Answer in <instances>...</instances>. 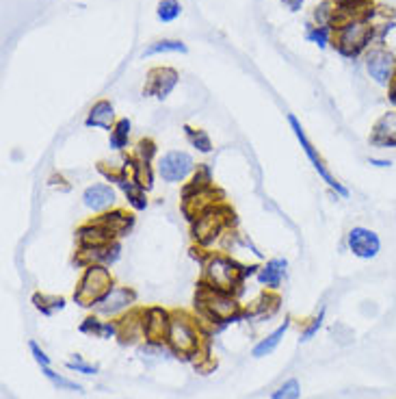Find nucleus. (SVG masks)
Listing matches in <instances>:
<instances>
[{"instance_id": "1", "label": "nucleus", "mask_w": 396, "mask_h": 399, "mask_svg": "<svg viewBox=\"0 0 396 399\" xmlns=\"http://www.w3.org/2000/svg\"><path fill=\"white\" fill-rule=\"evenodd\" d=\"M193 256L197 258V262L202 265V282L219 289V291H228L234 295H241L245 282L249 276H255L258 265H241L232 254L228 252H212V250H204L193 245Z\"/></svg>"}, {"instance_id": "2", "label": "nucleus", "mask_w": 396, "mask_h": 399, "mask_svg": "<svg viewBox=\"0 0 396 399\" xmlns=\"http://www.w3.org/2000/svg\"><path fill=\"white\" fill-rule=\"evenodd\" d=\"M195 313L202 326H228L238 319H245V306L241 304L238 295L219 291L199 280L195 291Z\"/></svg>"}, {"instance_id": "3", "label": "nucleus", "mask_w": 396, "mask_h": 399, "mask_svg": "<svg viewBox=\"0 0 396 399\" xmlns=\"http://www.w3.org/2000/svg\"><path fill=\"white\" fill-rule=\"evenodd\" d=\"M165 345L173 356H182V358L206 356L204 353L206 328L197 317L187 313V310H173Z\"/></svg>"}, {"instance_id": "4", "label": "nucleus", "mask_w": 396, "mask_h": 399, "mask_svg": "<svg viewBox=\"0 0 396 399\" xmlns=\"http://www.w3.org/2000/svg\"><path fill=\"white\" fill-rule=\"evenodd\" d=\"M234 226V211L226 204L219 202L216 206L204 211L191 221V239L193 245L210 250L216 241H221L228 230Z\"/></svg>"}, {"instance_id": "5", "label": "nucleus", "mask_w": 396, "mask_h": 399, "mask_svg": "<svg viewBox=\"0 0 396 399\" xmlns=\"http://www.w3.org/2000/svg\"><path fill=\"white\" fill-rule=\"evenodd\" d=\"M115 284L117 282L111 274V267H104V265H89V267L82 270V276L74 289L72 299L80 308H94Z\"/></svg>"}, {"instance_id": "6", "label": "nucleus", "mask_w": 396, "mask_h": 399, "mask_svg": "<svg viewBox=\"0 0 396 399\" xmlns=\"http://www.w3.org/2000/svg\"><path fill=\"white\" fill-rule=\"evenodd\" d=\"M334 48L342 57H360L375 41V24L370 20H351L334 31Z\"/></svg>"}, {"instance_id": "7", "label": "nucleus", "mask_w": 396, "mask_h": 399, "mask_svg": "<svg viewBox=\"0 0 396 399\" xmlns=\"http://www.w3.org/2000/svg\"><path fill=\"white\" fill-rule=\"evenodd\" d=\"M288 124H290V130H292V135L297 137V142H299V146H301V150L305 152V156H307V161L312 163V167H314V171L319 174V179L338 196V198H348L351 196V191L336 179V176L331 174V169L327 167V163H325V159L321 156V152H319V148L307 139V135H305V130H303V126H301V122L297 119V115H288Z\"/></svg>"}, {"instance_id": "8", "label": "nucleus", "mask_w": 396, "mask_h": 399, "mask_svg": "<svg viewBox=\"0 0 396 399\" xmlns=\"http://www.w3.org/2000/svg\"><path fill=\"white\" fill-rule=\"evenodd\" d=\"M154 167H156L158 179L169 185H180V183L191 181V176L197 169L193 154L187 150H167L165 154L156 159Z\"/></svg>"}, {"instance_id": "9", "label": "nucleus", "mask_w": 396, "mask_h": 399, "mask_svg": "<svg viewBox=\"0 0 396 399\" xmlns=\"http://www.w3.org/2000/svg\"><path fill=\"white\" fill-rule=\"evenodd\" d=\"M132 308H137V291L132 287H121L115 284L92 310L94 315L104 317V319H119Z\"/></svg>"}, {"instance_id": "10", "label": "nucleus", "mask_w": 396, "mask_h": 399, "mask_svg": "<svg viewBox=\"0 0 396 399\" xmlns=\"http://www.w3.org/2000/svg\"><path fill=\"white\" fill-rule=\"evenodd\" d=\"M171 313L173 310L165 308V306H145L141 308V321H143V336L145 343H154V345H163L169 332V324H171Z\"/></svg>"}, {"instance_id": "11", "label": "nucleus", "mask_w": 396, "mask_h": 399, "mask_svg": "<svg viewBox=\"0 0 396 399\" xmlns=\"http://www.w3.org/2000/svg\"><path fill=\"white\" fill-rule=\"evenodd\" d=\"M346 248L360 260H373L381 252V239L366 226H353L346 233Z\"/></svg>"}, {"instance_id": "12", "label": "nucleus", "mask_w": 396, "mask_h": 399, "mask_svg": "<svg viewBox=\"0 0 396 399\" xmlns=\"http://www.w3.org/2000/svg\"><path fill=\"white\" fill-rule=\"evenodd\" d=\"M366 72L368 76L381 85V87H390L394 76H396V57L394 53L377 46V48H370L366 53Z\"/></svg>"}, {"instance_id": "13", "label": "nucleus", "mask_w": 396, "mask_h": 399, "mask_svg": "<svg viewBox=\"0 0 396 399\" xmlns=\"http://www.w3.org/2000/svg\"><path fill=\"white\" fill-rule=\"evenodd\" d=\"M178 80H180L178 70L167 68V65L154 68L148 74V80H145V87H143V96H152V98L165 100L175 90V87H178Z\"/></svg>"}, {"instance_id": "14", "label": "nucleus", "mask_w": 396, "mask_h": 399, "mask_svg": "<svg viewBox=\"0 0 396 399\" xmlns=\"http://www.w3.org/2000/svg\"><path fill=\"white\" fill-rule=\"evenodd\" d=\"M121 256V243L113 241L106 245H98V248H78L76 252V265L78 267H89V265H104V267H111L115 265Z\"/></svg>"}, {"instance_id": "15", "label": "nucleus", "mask_w": 396, "mask_h": 399, "mask_svg": "<svg viewBox=\"0 0 396 399\" xmlns=\"http://www.w3.org/2000/svg\"><path fill=\"white\" fill-rule=\"evenodd\" d=\"M82 204L87 211L102 215L117 206V191L109 183H94L82 191Z\"/></svg>"}, {"instance_id": "16", "label": "nucleus", "mask_w": 396, "mask_h": 399, "mask_svg": "<svg viewBox=\"0 0 396 399\" xmlns=\"http://www.w3.org/2000/svg\"><path fill=\"white\" fill-rule=\"evenodd\" d=\"M286 270H288V260L286 258H269L258 267L255 282L264 291H280V287L286 280Z\"/></svg>"}, {"instance_id": "17", "label": "nucleus", "mask_w": 396, "mask_h": 399, "mask_svg": "<svg viewBox=\"0 0 396 399\" xmlns=\"http://www.w3.org/2000/svg\"><path fill=\"white\" fill-rule=\"evenodd\" d=\"M96 221H98V224H102L115 239H121V237H126L132 230V226H135V213L128 211V208L115 206V208L98 215Z\"/></svg>"}, {"instance_id": "18", "label": "nucleus", "mask_w": 396, "mask_h": 399, "mask_svg": "<svg viewBox=\"0 0 396 399\" xmlns=\"http://www.w3.org/2000/svg\"><path fill=\"white\" fill-rule=\"evenodd\" d=\"M282 297L277 291H264L258 299L245 306V319L247 321H267L280 310Z\"/></svg>"}, {"instance_id": "19", "label": "nucleus", "mask_w": 396, "mask_h": 399, "mask_svg": "<svg viewBox=\"0 0 396 399\" xmlns=\"http://www.w3.org/2000/svg\"><path fill=\"white\" fill-rule=\"evenodd\" d=\"M113 241H119V239H115L102 224H98L96 217L84 221V224H80L78 230H76L78 248H98V245H106V243H113Z\"/></svg>"}, {"instance_id": "20", "label": "nucleus", "mask_w": 396, "mask_h": 399, "mask_svg": "<svg viewBox=\"0 0 396 399\" xmlns=\"http://www.w3.org/2000/svg\"><path fill=\"white\" fill-rule=\"evenodd\" d=\"M78 330L87 336H94L100 341H109V339H119V319H104L98 315H87Z\"/></svg>"}, {"instance_id": "21", "label": "nucleus", "mask_w": 396, "mask_h": 399, "mask_svg": "<svg viewBox=\"0 0 396 399\" xmlns=\"http://www.w3.org/2000/svg\"><path fill=\"white\" fill-rule=\"evenodd\" d=\"M370 146L396 150V111H387L375 122L370 130Z\"/></svg>"}, {"instance_id": "22", "label": "nucleus", "mask_w": 396, "mask_h": 399, "mask_svg": "<svg viewBox=\"0 0 396 399\" xmlns=\"http://www.w3.org/2000/svg\"><path fill=\"white\" fill-rule=\"evenodd\" d=\"M117 115H115V107L111 100H98L89 113L84 117V126L87 128H102V130H113V126L117 124Z\"/></svg>"}, {"instance_id": "23", "label": "nucleus", "mask_w": 396, "mask_h": 399, "mask_svg": "<svg viewBox=\"0 0 396 399\" xmlns=\"http://www.w3.org/2000/svg\"><path fill=\"white\" fill-rule=\"evenodd\" d=\"M119 341L123 345H132L145 341L143 336V321H141V308H132L130 313L119 317Z\"/></svg>"}, {"instance_id": "24", "label": "nucleus", "mask_w": 396, "mask_h": 399, "mask_svg": "<svg viewBox=\"0 0 396 399\" xmlns=\"http://www.w3.org/2000/svg\"><path fill=\"white\" fill-rule=\"evenodd\" d=\"M290 326H292V319L290 317H286L273 332H269L264 339H260L255 345H253V349H251V356L253 358H264V356H271V353L280 347V343H282V339L286 336V332L290 330Z\"/></svg>"}, {"instance_id": "25", "label": "nucleus", "mask_w": 396, "mask_h": 399, "mask_svg": "<svg viewBox=\"0 0 396 399\" xmlns=\"http://www.w3.org/2000/svg\"><path fill=\"white\" fill-rule=\"evenodd\" d=\"M31 302H33V306L39 310V313H41L43 317H53V315L61 313V310L67 306V299H65V297H61V295H50V293H41V291L33 293Z\"/></svg>"}, {"instance_id": "26", "label": "nucleus", "mask_w": 396, "mask_h": 399, "mask_svg": "<svg viewBox=\"0 0 396 399\" xmlns=\"http://www.w3.org/2000/svg\"><path fill=\"white\" fill-rule=\"evenodd\" d=\"M130 135H132V122L128 117H119L113 130L109 132V148L113 152H123L130 148Z\"/></svg>"}, {"instance_id": "27", "label": "nucleus", "mask_w": 396, "mask_h": 399, "mask_svg": "<svg viewBox=\"0 0 396 399\" xmlns=\"http://www.w3.org/2000/svg\"><path fill=\"white\" fill-rule=\"evenodd\" d=\"M185 137L191 144V148H195L199 154H212L214 146H212V139H210V135H208L206 130L193 128V126L185 124Z\"/></svg>"}, {"instance_id": "28", "label": "nucleus", "mask_w": 396, "mask_h": 399, "mask_svg": "<svg viewBox=\"0 0 396 399\" xmlns=\"http://www.w3.org/2000/svg\"><path fill=\"white\" fill-rule=\"evenodd\" d=\"M187 50L189 48L185 46L180 39H156L143 50V59L145 57H154V55H167V53H182L185 55Z\"/></svg>"}, {"instance_id": "29", "label": "nucleus", "mask_w": 396, "mask_h": 399, "mask_svg": "<svg viewBox=\"0 0 396 399\" xmlns=\"http://www.w3.org/2000/svg\"><path fill=\"white\" fill-rule=\"evenodd\" d=\"M130 154L135 156L139 163L154 165V159H156V154H158V146H156V142H154V139L143 137V139H139V142L135 144V148H132V152H130Z\"/></svg>"}, {"instance_id": "30", "label": "nucleus", "mask_w": 396, "mask_h": 399, "mask_svg": "<svg viewBox=\"0 0 396 399\" xmlns=\"http://www.w3.org/2000/svg\"><path fill=\"white\" fill-rule=\"evenodd\" d=\"M325 315H327V308L323 306L314 317H310V319H307V321L303 324V328H301V332H299V343H307V341L314 339V336L319 334V330L323 328Z\"/></svg>"}, {"instance_id": "31", "label": "nucleus", "mask_w": 396, "mask_h": 399, "mask_svg": "<svg viewBox=\"0 0 396 399\" xmlns=\"http://www.w3.org/2000/svg\"><path fill=\"white\" fill-rule=\"evenodd\" d=\"M305 39L317 43L319 48H325L327 43H331L334 39V31L329 26H319V24H307L305 28Z\"/></svg>"}, {"instance_id": "32", "label": "nucleus", "mask_w": 396, "mask_h": 399, "mask_svg": "<svg viewBox=\"0 0 396 399\" xmlns=\"http://www.w3.org/2000/svg\"><path fill=\"white\" fill-rule=\"evenodd\" d=\"M65 369L67 371H74V373H80V376H96L100 373V365L96 363H87L80 353H72V356L65 361Z\"/></svg>"}, {"instance_id": "33", "label": "nucleus", "mask_w": 396, "mask_h": 399, "mask_svg": "<svg viewBox=\"0 0 396 399\" xmlns=\"http://www.w3.org/2000/svg\"><path fill=\"white\" fill-rule=\"evenodd\" d=\"M41 373L46 376V378L53 382V386H55V388H59V390H74V393H82V386H80L78 382H74V380H70V378H65V376L57 373L53 367H41Z\"/></svg>"}, {"instance_id": "34", "label": "nucleus", "mask_w": 396, "mask_h": 399, "mask_svg": "<svg viewBox=\"0 0 396 399\" xmlns=\"http://www.w3.org/2000/svg\"><path fill=\"white\" fill-rule=\"evenodd\" d=\"M180 14H182V7H180L178 0H160L158 7H156V18L165 24L175 22L180 18Z\"/></svg>"}, {"instance_id": "35", "label": "nucleus", "mask_w": 396, "mask_h": 399, "mask_svg": "<svg viewBox=\"0 0 396 399\" xmlns=\"http://www.w3.org/2000/svg\"><path fill=\"white\" fill-rule=\"evenodd\" d=\"M301 397V384L297 378H288L284 380L273 393H271V399H299Z\"/></svg>"}, {"instance_id": "36", "label": "nucleus", "mask_w": 396, "mask_h": 399, "mask_svg": "<svg viewBox=\"0 0 396 399\" xmlns=\"http://www.w3.org/2000/svg\"><path fill=\"white\" fill-rule=\"evenodd\" d=\"M28 349H31V356L35 358V363H37L39 367H50V365H53L50 356L39 347L37 341H28Z\"/></svg>"}, {"instance_id": "37", "label": "nucleus", "mask_w": 396, "mask_h": 399, "mask_svg": "<svg viewBox=\"0 0 396 399\" xmlns=\"http://www.w3.org/2000/svg\"><path fill=\"white\" fill-rule=\"evenodd\" d=\"M331 334L342 343V345H348V343H353V330H351L348 326H344V324H336L334 328H331Z\"/></svg>"}, {"instance_id": "38", "label": "nucleus", "mask_w": 396, "mask_h": 399, "mask_svg": "<svg viewBox=\"0 0 396 399\" xmlns=\"http://www.w3.org/2000/svg\"><path fill=\"white\" fill-rule=\"evenodd\" d=\"M368 163H370V165H375V167H379V169H385V167H390V165H392V161H390V159H375V156H370V159H368Z\"/></svg>"}, {"instance_id": "39", "label": "nucleus", "mask_w": 396, "mask_h": 399, "mask_svg": "<svg viewBox=\"0 0 396 399\" xmlns=\"http://www.w3.org/2000/svg\"><path fill=\"white\" fill-rule=\"evenodd\" d=\"M282 3L286 5V9L290 11H299L303 7V0H282Z\"/></svg>"}, {"instance_id": "40", "label": "nucleus", "mask_w": 396, "mask_h": 399, "mask_svg": "<svg viewBox=\"0 0 396 399\" xmlns=\"http://www.w3.org/2000/svg\"><path fill=\"white\" fill-rule=\"evenodd\" d=\"M387 98H390V102L396 107V76H394V80H392V85L387 87Z\"/></svg>"}, {"instance_id": "41", "label": "nucleus", "mask_w": 396, "mask_h": 399, "mask_svg": "<svg viewBox=\"0 0 396 399\" xmlns=\"http://www.w3.org/2000/svg\"><path fill=\"white\" fill-rule=\"evenodd\" d=\"M342 3H368V0H342Z\"/></svg>"}]
</instances>
